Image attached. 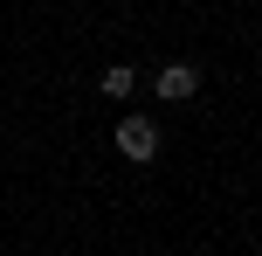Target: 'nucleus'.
Listing matches in <instances>:
<instances>
[{"mask_svg": "<svg viewBox=\"0 0 262 256\" xmlns=\"http://www.w3.org/2000/svg\"><path fill=\"white\" fill-rule=\"evenodd\" d=\"M152 90L166 97V104H180V97H193V90H200V69H193V63H166V69L152 76Z\"/></svg>", "mask_w": 262, "mask_h": 256, "instance_id": "2", "label": "nucleus"}, {"mask_svg": "<svg viewBox=\"0 0 262 256\" xmlns=\"http://www.w3.org/2000/svg\"><path fill=\"white\" fill-rule=\"evenodd\" d=\"M118 152H124V160H152V152H159V125L138 118V111L118 118Z\"/></svg>", "mask_w": 262, "mask_h": 256, "instance_id": "1", "label": "nucleus"}, {"mask_svg": "<svg viewBox=\"0 0 262 256\" xmlns=\"http://www.w3.org/2000/svg\"><path fill=\"white\" fill-rule=\"evenodd\" d=\"M97 83H104V97H118V104H124V97H131V83H138V76H131L124 63H111V69H104Z\"/></svg>", "mask_w": 262, "mask_h": 256, "instance_id": "3", "label": "nucleus"}]
</instances>
